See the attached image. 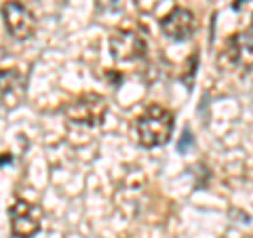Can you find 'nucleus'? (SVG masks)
Here are the masks:
<instances>
[{
    "label": "nucleus",
    "instance_id": "nucleus-1",
    "mask_svg": "<svg viewBox=\"0 0 253 238\" xmlns=\"http://www.w3.org/2000/svg\"><path fill=\"white\" fill-rule=\"evenodd\" d=\"M173 126H175V116H173L171 110H167L161 104H152L135 120L137 141L144 148L165 146L173 135Z\"/></svg>",
    "mask_w": 253,
    "mask_h": 238
},
{
    "label": "nucleus",
    "instance_id": "nucleus-2",
    "mask_svg": "<svg viewBox=\"0 0 253 238\" xmlns=\"http://www.w3.org/2000/svg\"><path fill=\"white\" fill-rule=\"evenodd\" d=\"M63 114L72 124L99 126L108 114V101L99 93H81L63 106Z\"/></svg>",
    "mask_w": 253,
    "mask_h": 238
},
{
    "label": "nucleus",
    "instance_id": "nucleus-3",
    "mask_svg": "<svg viewBox=\"0 0 253 238\" xmlns=\"http://www.w3.org/2000/svg\"><path fill=\"white\" fill-rule=\"evenodd\" d=\"M2 19L9 34L15 40H28L36 32V17L34 13L19 0H6L2 4Z\"/></svg>",
    "mask_w": 253,
    "mask_h": 238
},
{
    "label": "nucleus",
    "instance_id": "nucleus-4",
    "mask_svg": "<svg viewBox=\"0 0 253 238\" xmlns=\"http://www.w3.org/2000/svg\"><path fill=\"white\" fill-rule=\"evenodd\" d=\"M28 76L19 68L0 70V112H11L26 99Z\"/></svg>",
    "mask_w": 253,
    "mask_h": 238
},
{
    "label": "nucleus",
    "instance_id": "nucleus-5",
    "mask_svg": "<svg viewBox=\"0 0 253 238\" xmlns=\"http://www.w3.org/2000/svg\"><path fill=\"white\" fill-rule=\"evenodd\" d=\"M11 234L15 238H32L42 224V209L34 202L17 200L9 211Z\"/></svg>",
    "mask_w": 253,
    "mask_h": 238
},
{
    "label": "nucleus",
    "instance_id": "nucleus-6",
    "mask_svg": "<svg viewBox=\"0 0 253 238\" xmlns=\"http://www.w3.org/2000/svg\"><path fill=\"white\" fill-rule=\"evenodd\" d=\"M110 53L116 61L131 63L146 57V40L133 30H116L110 36Z\"/></svg>",
    "mask_w": 253,
    "mask_h": 238
},
{
    "label": "nucleus",
    "instance_id": "nucleus-7",
    "mask_svg": "<svg viewBox=\"0 0 253 238\" xmlns=\"http://www.w3.org/2000/svg\"><path fill=\"white\" fill-rule=\"evenodd\" d=\"M194 30H196L194 13L188 11V9H181V6L173 9L171 13H167L161 19V32L169 38V40L184 42L194 34Z\"/></svg>",
    "mask_w": 253,
    "mask_h": 238
},
{
    "label": "nucleus",
    "instance_id": "nucleus-8",
    "mask_svg": "<svg viewBox=\"0 0 253 238\" xmlns=\"http://www.w3.org/2000/svg\"><path fill=\"white\" fill-rule=\"evenodd\" d=\"M226 53L234 66L243 70H253V28L249 26L247 30L236 32L228 38Z\"/></svg>",
    "mask_w": 253,
    "mask_h": 238
},
{
    "label": "nucleus",
    "instance_id": "nucleus-9",
    "mask_svg": "<svg viewBox=\"0 0 253 238\" xmlns=\"http://www.w3.org/2000/svg\"><path fill=\"white\" fill-rule=\"evenodd\" d=\"M251 28H253V19H251Z\"/></svg>",
    "mask_w": 253,
    "mask_h": 238
}]
</instances>
